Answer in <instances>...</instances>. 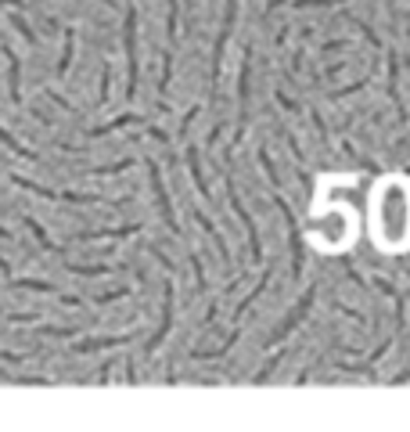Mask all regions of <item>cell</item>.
Instances as JSON below:
<instances>
[{"label": "cell", "mask_w": 410, "mask_h": 432, "mask_svg": "<svg viewBox=\"0 0 410 432\" xmlns=\"http://www.w3.org/2000/svg\"><path fill=\"white\" fill-rule=\"evenodd\" d=\"M0 144H4V148H11V151H15L18 158H29V162H36V158H40V155H36L33 148H26V144H18V141H15V137H11V134L4 130V126H0Z\"/></svg>", "instance_id": "cell-17"}, {"label": "cell", "mask_w": 410, "mask_h": 432, "mask_svg": "<svg viewBox=\"0 0 410 432\" xmlns=\"http://www.w3.org/2000/svg\"><path fill=\"white\" fill-rule=\"evenodd\" d=\"M195 220H198V224L205 227V234H212V238H216V249H220V259H223V266H230V249H227V242L220 238V231H216V224L209 220V216H205V212H198V209H195Z\"/></svg>", "instance_id": "cell-14"}, {"label": "cell", "mask_w": 410, "mask_h": 432, "mask_svg": "<svg viewBox=\"0 0 410 432\" xmlns=\"http://www.w3.org/2000/svg\"><path fill=\"white\" fill-rule=\"evenodd\" d=\"M8 54V90H11V101L18 104L22 101V65H18V54L11 47H4Z\"/></svg>", "instance_id": "cell-10"}, {"label": "cell", "mask_w": 410, "mask_h": 432, "mask_svg": "<svg viewBox=\"0 0 410 432\" xmlns=\"http://www.w3.org/2000/svg\"><path fill=\"white\" fill-rule=\"evenodd\" d=\"M26 227L33 231V238H36V242H40L43 249H50V252H58V256H62V249H58V245H54V242L47 238V231H43V227H40V224L33 220V216H26Z\"/></svg>", "instance_id": "cell-21"}, {"label": "cell", "mask_w": 410, "mask_h": 432, "mask_svg": "<svg viewBox=\"0 0 410 432\" xmlns=\"http://www.w3.org/2000/svg\"><path fill=\"white\" fill-rule=\"evenodd\" d=\"M399 80H396V54L389 50V97H392V104H396V123L403 126L406 123V108H403V97H399V87H396Z\"/></svg>", "instance_id": "cell-13"}, {"label": "cell", "mask_w": 410, "mask_h": 432, "mask_svg": "<svg viewBox=\"0 0 410 432\" xmlns=\"http://www.w3.org/2000/svg\"><path fill=\"white\" fill-rule=\"evenodd\" d=\"M148 173H151V188H155V198H158V212H162V220L173 234H180L177 227V216H173V205H169V195H166V184H162V173H158V162L148 158Z\"/></svg>", "instance_id": "cell-7"}, {"label": "cell", "mask_w": 410, "mask_h": 432, "mask_svg": "<svg viewBox=\"0 0 410 432\" xmlns=\"http://www.w3.org/2000/svg\"><path fill=\"white\" fill-rule=\"evenodd\" d=\"M11 26H18V33H22V36H26L29 43H36V33H33V29H29V26L22 22V18H11Z\"/></svg>", "instance_id": "cell-30"}, {"label": "cell", "mask_w": 410, "mask_h": 432, "mask_svg": "<svg viewBox=\"0 0 410 432\" xmlns=\"http://www.w3.org/2000/svg\"><path fill=\"white\" fill-rule=\"evenodd\" d=\"M43 335H50V339H72V328H43Z\"/></svg>", "instance_id": "cell-31"}, {"label": "cell", "mask_w": 410, "mask_h": 432, "mask_svg": "<svg viewBox=\"0 0 410 432\" xmlns=\"http://www.w3.org/2000/svg\"><path fill=\"white\" fill-rule=\"evenodd\" d=\"M0 4H11V8H26L22 0H0Z\"/></svg>", "instance_id": "cell-33"}, {"label": "cell", "mask_w": 410, "mask_h": 432, "mask_svg": "<svg viewBox=\"0 0 410 432\" xmlns=\"http://www.w3.org/2000/svg\"><path fill=\"white\" fill-rule=\"evenodd\" d=\"M191 266H195V281H198V292H205L209 285H205V274H202V263H198V256L191 252Z\"/></svg>", "instance_id": "cell-29"}, {"label": "cell", "mask_w": 410, "mask_h": 432, "mask_svg": "<svg viewBox=\"0 0 410 432\" xmlns=\"http://www.w3.org/2000/svg\"><path fill=\"white\" fill-rule=\"evenodd\" d=\"M313 227H317V234L324 238V242H342V234H345V216H338V212H331V216H324V220H313Z\"/></svg>", "instance_id": "cell-9"}, {"label": "cell", "mask_w": 410, "mask_h": 432, "mask_svg": "<svg viewBox=\"0 0 410 432\" xmlns=\"http://www.w3.org/2000/svg\"><path fill=\"white\" fill-rule=\"evenodd\" d=\"M108 83H112V65L101 62V104L108 101Z\"/></svg>", "instance_id": "cell-26"}, {"label": "cell", "mask_w": 410, "mask_h": 432, "mask_svg": "<svg viewBox=\"0 0 410 432\" xmlns=\"http://www.w3.org/2000/svg\"><path fill=\"white\" fill-rule=\"evenodd\" d=\"M173 296H177V292H173V278H166L162 281V328L151 335V342L144 346V353H155L158 350V342L169 335V328H173Z\"/></svg>", "instance_id": "cell-8"}, {"label": "cell", "mask_w": 410, "mask_h": 432, "mask_svg": "<svg viewBox=\"0 0 410 432\" xmlns=\"http://www.w3.org/2000/svg\"><path fill=\"white\" fill-rule=\"evenodd\" d=\"M259 162H263V170H266V177H270V184L277 188L281 180H277V173H274V162H270V151H266V148H259Z\"/></svg>", "instance_id": "cell-25"}, {"label": "cell", "mask_w": 410, "mask_h": 432, "mask_svg": "<svg viewBox=\"0 0 410 432\" xmlns=\"http://www.w3.org/2000/svg\"><path fill=\"white\" fill-rule=\"evenodd\" d=\"M238 335H242V332L234 328V332H230V339H227L220 350H191V357H195V360H212V357H223V353H230V346H234V342H238Z\"/></svg>", "instance_id": "cell-18"}, {"label": "cell", "mask_w": 410, "mask_h": 432, "mask_svg": "<svg viewBox=\"0 0 410 432\" xmlns=\"http://www.w3.org/2000/svg\"><path fill=\"white\" fill-rule=\"evenodd\" d=\"M177 11H180V4H177V0H169V26H166L169 43H177Z\"/></svg>", "instance_id": "cell-24"}, {"label": "cell", "mask_w": 410, "mask_h": 432, "mask_svg": "<svg viewBox=\"0 0 410 432\" xmlns=\"http://www.w3.org/2000/svg\"><path fill=\"white\" fill-rule=\"evenodd\" d=\"M72 274H83V278H101V274H112V263H94V266H83V263H69Z\"/></svg>", "instance_id": "cell-19"}, {"label": "cell", "mask_w": 410, "mask_h": 432, "mask_svg": "<svg viewBox=\"0 0 410 432\" xmlns=\"http://www.w3.org/2000/svg\"><path fill=\"white\" fill-rule=\"evenodd\" d=\"M169 80H173V58H169V54H162V83H158V90H166Z\"/></svg>", "instance_id": "cell-28"}, {"label": "cell", "mask_w": 410, "mask_h": 432, "mask_svg": "<svg viewBox=\"0 0 410 432\" xmlns=\"http://www.w3.org/2000/svg\"><path fill=\"white\" fill-rule=\"evenodd\" d=\"M141 332H130V335H112V339H87V342H76L72 350L76 353H94V350H112V346H123V342H134Z\"/></svg>", "instance_id": "cell-11"}, {"label": "cell", "mask_w": 410, "mask_h": 432, "mask_svg": "<svg viewBox=\"0 0 410 432\" xmlns=\"http://www.w3.org/2000/svg\"><path fill=\"white\" fill-rule=\"evenodd\" d=\"M378 224H382V238L389 245H403L410 238V191L406 184L392 180L382 188L378 195Z\"/></svg>", "instance_id": "cell-1"}, {"label": "cell", "mask_w": 410, "mask_h": 432, "mask_svg": "<svg viewBox=\"0 0 410 432\" xmlns=\"http://www.w3.org/2000/svg\"><path fill=\"white\" fill-rule=\"evenodd\" d=\"M188 170H191V177H195L198 195H202L205 202H216V198H212V191H209V184H205V173H202V162H198V148H195V144L188 148Z\"/></svg>", "instance_id": "cell-12"}, {"label": "cell", "mask_w": 410, "mask_h": 432, "mask_svg": "<svg viewBox=\"0 0 410 432\" xmlns=\"http://www.w3.org/2000/svg\"><path fill=\"white\" fill-rule=\"evenodd\" d=\"M72 47H76V33L65 29V50H62V62H58V76L69 72V65H72Z\"/></svg>", "instance_id": "cell-20"}, {"label": "cell", "mask_w": 410, "mask_h": 432, "mask_svg": "<svg viewBox=\"0 0 410 432\" xmlns=\"http://www.w3.org/2000/svg\"><path fill=\"white\" fill-rule=\"evenodd\" d=\"M0 238H4V242H11V231H4V227H0Z\"/></svg>", "instance_id": "cell-34"}, {"label": "cell", "mask_w": 410, "mask_h": 432, "mask_svg": "<svg viewBox=\"0 0 410 432\" xmlns=\"http://www.w3.org/2000/svg\"><path fill=\"white\" fill-rule=\"evenodd\" d=\"M313 299H317V288H306V296H303V299L296 303V310H291V313H288V320H284V324H281V328H277V332L270 335V342H284V339H288L291 332H296V328H299V324L306 320V313H310V306H313Z\"/></svg>", "instance_id": "cell-5"}, {"label": "cell", "mask_w": 410, "mask_h": 432, "mask_svg": "<svg viewBox=\"0 0 410 432\" xmlns=\"http://www.w3.org/2000/svg\"><path fill=\"white\" fill-rule=\"evenodd\" d=\"M123 43H126V97H137V11L126 8V22H123Z\"/></svg>", "instance_id": "cell-3"}, {"label": "cell", "mask_w": 410, "mask_h": 432, "mask_svg": "<svg viewBox=\"0 0 410 432\" xmlns=\"http://www.w3.org/2000/svg\"><path fill=\"white\" fill-rule=\"evenodd\" d=\"M223 177H227V198H230V209H234V216H238V220H242V227H245V234H249V252H252V259L259 263V259H263V242H259L256 220H252V212L242 205L238 191H234V177H230V170H227Z\"/></svg>", "instance_id": "cell-4"}, {"label": "cell", "mask_w": 410, "mask_h": 432, "mask_svg": "<svg viewBox=\"0 0 410 432\" xmlns=\"http://www.w3.org/2000/svg\"><path fill=\"white\" fill-rule=\"evenodd\" d=\"M274 205L281 209V216H284V227H288V249H291V278H303V263H306V252H303V231H299V224H296V216H291V209H288V202L281 198V195H274Z\"/></svg>", "instance_id": "cell-2"}, {"label": "cell", "mask_w": 410, "mask_h": 432, "mask_svg": "<svg viewBox=\"0 0 410 432\" xmlns=\"http://www.w3.org/2000/svg\"><path fill=\"white\" fill-rule=\"evenodd\" d=\"M141 227L137 224H130V227H101V231H83V234H76L80 242H90V238H126V234H137Z\"/></svg>", "instance_id": "cell-15"}, {"label": "cell", "mask_w": 410, "mask_h": 432, "mask_svg": "<svg viewBox=\"0 0 410 432\" xmlns=\"http://www.w3.org/2000/svg\"><path fill=\"white\" fill-rule=\"evenodd\" d=\"M345 4V0H296V8H335Z\"/></svg>", "instance_id": "cell-27"}, {"label": "cell", "mask_w": 410, "mask_h": 432, "mask_svg": "<svg viewBox=\"0 0 410 432\" xmlns=\"http://www.w3.org/2000/svg\"><path fill=\"white\" fill-rule=\"evenodd\" d=\"M234 15H238V0H227L223 26H220V40H216V50H212V83L220 80V69H223V50H227V40H230V33H234Z\"/></svg>", "instance_id": "cell-6"}, {"label": "cell", "mask_w": 410, "mask_h": 432, "mask_svg": "<svg viewBox=\"0 0 410 432\" xmlns=\"http://www.w3.org/2000/svg\"><path fill=\"white\" fill-rule=\"evenodd\" d=\"M126 123H144V116H137V112H126V116L112 119V123H104V126H94V130H87V137H104V134L119 130V126H126Z\"/></svg>", "instance_id": "cell-16"}, {"label": "cell", "mask_w": 410, "mask_h": 432, "mask_svg": "<svg viewBox=\"0 0 410 432\" xmlns=\"http://www.w3.org/2000/svg\"><path fill=\"white\" fill-rule=\"evenodd\" d=\"M266 281H270V270H263V278H259V285L252 288V296H245V299L238 303V317H242V313H245V310H249V306H252V303H256L259 296H263V288H266Z\"/></svg>", "instance_id": "cell-22"}, {"label": "cell", "mask_w": 410, "mask_h": 432, "mask_svg": "<svg viewBox=\"0 0 410 432\" xmlns=\"http://www.w3.org/2000/svg\"><path fill=\"white\" fill-rule=\"evenodd\" d=\"M406 378H410V364H406V367H403V371H399V374L392 378V386H399V382H406Z\"/></svg>", "instance_id": "cell-32"}, {"label": "cell", "mask_w": 410, "mask_h": 432, "mask_svg": "<svg viewBox=\"0 0 410 432\" xmlns=\"http://www.w3.org/2000/svg\"><path fill=\"white\" fill-rule=\"evenodd\" d=\"M11 288H29V292H50V296L58 292L54 285H47V281H33V278H18V281L11 278Z\"/></svg>", "instance_id": "cell-23"}]
</instances>
